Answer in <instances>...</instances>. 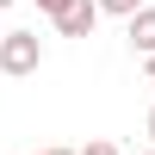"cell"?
Returning <instances> with one entry per match:
<instances>
[{
  "label": "cell",
  "mask_w": 155,
  "mask_h": 155,
  "mask_svg": "<svg viewBox=\"0 0 155 155\" xmlns=\"http://www.w3.org/2000/svg\"><path fill=\"white\" fill-rule=\"evenodd\" d=\"M37 62H44V37L37 31H0V74H31Z\"/></svg>",
  "instance_id": "cell-1"
},
{
  "label": "cell",
  "mask_w": 155,
  "mask_h": 155,
  "mask_svg": "<svg viewBox=\"0 0 155 155\" xmlns=\"http://www.w3.org/2000/svg\"><path fill=\"white\" fill-rule=\"evenodd\" d=\"M99 19H106V12H99V0H62V6L50 12V25H56L62 37H93Z\"/></svg>",
  "instance_id": "cell-2"
},
{
  "label": "cell",
  "mask_w": 155,
  "mask_h": 155,
  "mask_svg": "<svg viewBox=\"0 0 155 155\" xmlns=\"http://www.w3.org/2000/svg\"><path fill=\"white\" fill-rule=\"evenodd\" d=\"M124 37H130L137 56H155V6H149V0L130 12V19H124Z\"/></svg>",
  "instance_id": "cell-3"
},
{
  "label": "cell",
  "mask_w": 155,
  "mask_h": 155,
  "mask_svg": "<svg viewBox=\"0 0 155 155\" xmlns=\"http://www.w3.org/2000/svg\"><path fill=\"white\" fill-rule=\"evenodd\" d=\"M137 6H143V0H99V12H112V19H130Z\"/></svg>",
  "instance_id": "cell-4"
},
{
  "label": "cell",
  "mask_w": 155,
  "mask_h": 155,
  "mask_svg": "<svg viewBox=\"0 0 155 155\" xmlns=\"http://www.w3.org/2000/svg\"><path fill=\"white\" fill-rule=\"evenodd\" d=\"M74 155H124L118 143H106V137H93V143H87V149H74Z\"/></svg>",
  "instance_id": "cell-5"
},
{
  "label": "cell",
  "mask_w": 155,
  "mask_h": 155,
  "mask_svg": "<svg viewBox=\"0 0 155 155\" xmlns=\"http://www.w3.org/2000/svg\"><path fill=\"white\" fill-rule=\"evenodd\" d=\"M143 130H149V143H155V106H149V118H143Z\"/></svg>",
  "instance_id": "cell-6"
},
{
  "label": "cell",
  "mask_w": 155,
  "mask_h": 155,
  "mask_svg": "<svg viewBox=\"0 0 155 155\" xmlns=\"http://www.w3.org/2000/svg\"><path fill=\"white\" fill-rule=\"evenodd\" d=\"M143 74H149V87H155V56H143Z\"/></svg>",
  "instance_id": "cell-7"
},
{
  "label": "cell",
  "mask_w": 155,
  "mask_h": 155,
  "mask_svg": "<svg viewBox=\"0 0 155 155\" xmlns=\"http://www.w3.org/2000/svg\"><path fill=\"white\" fill-rule=\"evenodd\" d=\"M56 6H62V0H37V12H56Z\"/></svg>",
  "instance_id": "cell-8"
},
{
  "label": "cell",
  "mask_w": 155,
  "mask_h": 155,
  "mask_svg": "<svg viewBox=\"0 0 155 155\" xmlns=\"http://www.w3.org/2000/svg\"><path fill=\"white\" fill-rule=\"evenodd\" d=\"M44 155H74V149H44Z\"/></svg>",
  "instance_id": "cell-9"
},
{
  "label": "cell",
  "mask_w": 155,
  "mask_h": 155,
  "mask_svg": "<svg viewBox=\"0 0 155 155\" xmlns=\"http://www.w3.org/2000/svg\"><path fill=\"white\" fill-rule=\"evenodd\" d=\"M6 6H19V0H0V12H6Z\"/></svg>",
  "instance_id": "cell-10"
},
{
  "label": "cell",
  "mask_w": 155,
  "mask_h": 155,
  "mask_svg": "<svg viewBox=\"0 0 155 155\" xmlns=\"http://www.w3.org/2000/svg\"><path fill=\"white\" fill-rule=\"evenodd\" d=\"M149 155H155V143H149Z\"/></svg>",
  "instance_id": "cell-11"
}]
</instances>
